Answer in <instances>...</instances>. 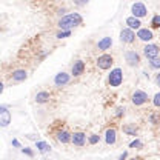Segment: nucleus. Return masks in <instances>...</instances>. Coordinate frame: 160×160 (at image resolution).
I'll return each instance as SVG.
<instances>
[{"instance_id": "18", "label": "nucleus", "mask_w": 160, "mask_h": 160, "mask_svg": "<svg viewBox=\"0 0 160 160\" xmlns=\"http://www.w3.org/2000/svg\"><path fill=\"white\" fill-rule=\"evenodd\" d=\"M51 99V94L49 92H46V91H40L36 94V102L37 103H46V102H49Z\"/></svg>"}, {"instance_id": "29", "label": "nucleus", "mask_w": 160, "mask_h": 160, "mask_svg": "<svg viewBox=\"0 0 160 160\" xmlns=\"http://www.w3.org/2000/svg\"><path fill=\"white\" fill-rule=\"evenodd\" d=\"M22 152H23V154H26V156H29V157H32V156H34V152H32L29 148H23V149H22Z\"/></svg>"}, {"instance_id": "12", "label": "nucleus", "mask_w": 160, "mask_h": 160, "mask_svg": "<svg viewBox=\"0 0 160 160\" xmlns=\"http://www.w3.org/2000/svg\"><path fill=\"white\" fill-rule=\"evenodd\" d=\"M83 72H85V62H83V60L74 62V65H72V68H71V74H72L74 77H79Z\"/></svg>"}, {"instance_id": "25", "label": "nucleus", "mask_w": 160, "mask_h": 160, "mask_svg": "<svg viewBox=\"0 0 160 160\" xmlns=\"http://www.w3.org/2000/svg\"><path fill=\"white\" fill-rule=\"evenodd\" d=\"M129 148H134V149H140V148H143V143H142L139 139H136L134 142H131Z\"/></svg>"}, {"instance_id": "26", "label": "nucleus", "mask_w": 160, "mask_h": 160, "mask_svg": "<svg viewBox=\"0 0 160 160\" xmlns=\"http://www.w3.org/2000/svg\"><path fill=\"white\" fill-rule=\"evenodd\" d=\"M71 36V31H60V32H57V39H66V37H69Z\"/></svg>"}, {"instance_id": "7", "label": "nucleus", "mask_w": 160, "mask_h": 160, "mask_svg": "<svg viewBox=\"0 0 160 160\" xmlns=\"http://www.w3.org/2000/svg\"><path fill=\"white\" fill-rule=\"evenodd\" d=\"M120 40L123 43H132L136 40V32L132 29H129V28H123L120 31Z\"/></svg>"}, {"instance_id": "24", "label": "nucleus", "mask_w": 160, "mask_h": 160, "mask_svg": "<svg viewBox=\"0 0 160 160\" xmlns=\"http://www.w3.org/2000/svg\"><path fill=\"white\" fill-rule=\"evenodd\" d=\"M151 26H152V28H160V16L159 14L152 17V20H151Z\"/></svg>"}, {"instance_id": "33", "label": "nucleus", "mask_w": 160, "mask_h": 160, "mask_svg": "<svg viewBox=\"0 0 160 160\" xmlns=\"http://www.w3.org/2000/svg\"><path fill=\"white\" fill-rule=\"evenodd\" d=\"M12 145H14V146H17V148H20V143H19V140H12Z\"/></svg>"}, {"instance_id": "3", "label": "nucleus", "mask_w": 160, "mask_h": 160, "mask_svg": "<svg viewBox=\"0 0 160 160\" xmlns=\"http://www.w3.org/2000/svg\"><path fill=\"white\" fill-rule=\"evenodd\" d=\"M112 63H114V57L111 54H102L99 59H97V66H99L100 69H103V71L109 69L112 66Z\"/></svg>"}, {"instance_id": "4", "label": "nucleus", "mask_w": 160, "mask_h": 160, "mask_svg": "<svg viewBox=\"0 0 160 160\" xmlns=\"http://www.w3.org/2000/svg\"><path fill=\"white\" fill-rule=\"evenodd\" d=\"M143 54H145V57L146 59H154V57H159L160 54V48L157 45H152V43H148V45H145V48H143Z\"/></svg>"}, {"instance_id": "11", "label": "nucleus", "mask_w": 160, "mask_h": 160, "mask_svg": "<svg viewBox=\"0 0 160 160\" xmlns=\"http://www.w3.org/2000/svg\"><path fill=\"white\" fill-rule=\"evenodd\" d=\"M137 37H139L142 42H151V40L154 39V34H152V31L148 29V28H140L139 31H137Z\"/></svg>"}, {"instance_id": "36", "label": "nucleus", "mask_w": 160, "mask_h": 160, "mask_svg": "<svg viewBox=\"0 0 160 160\" xmlns=\"http://www.w3.org/2000/svg\"><path fill=\"white\" fill-rule=\"evenodd\" d=\"M126 156H128V154H126V152H123V154L119 157V160H125V159H126Z\"/></svg>"}, {"instance_id": "28", "label": "nucleus", "mask_w": 160, "mask_h": 160, "mask_svg": "<svg viewBox=\"0 0 160 160\" xmlns=\"http://www.w3.org/2000/svg\"><path fill=\"white\" fill-rule=\"evenodd\" d=\"M152 105H154L156 108H160V92H157V94L154 96V99H152Z\"/></svg>"}, {"instance_id": "27", "label": "nucleus", "mask_w": 160, "mask_h": 160, "mask_svg": "<svg viewBox=\"0 0 160 160\" xmlns=\"http://www.w3.org/2000/svg\"><path fill=\"white\" fill-rule=\"evenodd\" d=\"M89 143H91V145H97V143H99V140H100V137L99 136H97V134H91V137H89Z\"/></svg>"}, {"instance_id": "31", "label": "nucleus", "mask_w": 160, "mask_h": 160, "mask_svg": "<svg viewBox=\"0 0 160 160\" xmlns=\"http://www.w3.org/2000/svg\"><path fill=\"white\" fill-rule=\"evenodd\" d=\"M123 114H125V108H119V109H117V112H116V116H117V117H122Z\"/></svg>"}, {"instance_id": "22", "label": "nucleus", "mask_w": 160, "mask_h": 160, "mask_svg": "<svg viewBox=\"0 0 160 160\" xmlns=\"http://www.w3.org/2000/svg\"><path fill=\"white\" fill-rule=\"evenodd\" d=\"M149 66L152 69H160V57H154V59L149 60Z\"/></svg>"}, {"instance_id": "37", "label": "nucleus", "mask_w": 160, "mask_h": 160, "mask_svg": "<svg viewBox=\"0 0 160 160\" xmlns=\"http://www.w3.org/2000/svg\"><path fill=\"white\" fill-rule=\"evenodd\" d=\"M132 160H142V159H132Z\"/></svg>"}, {"instance_id": "35", "label": "nucleus", "mask_w": 160, "mask_h": 160, "mask_svg": "<svg viewBox=\"0 0 160 160\" xmlns=\"http://www.w3.org/2000/svg\"><path fill=\"white\" fill-rule=\"evenodd\" d=\"M6 109H8V108H6V106H0V114H3V112H5V111H6Z\"/></svg>"}, {"instance_id": "17", "label": "nucleus", "mask_w": 160, "mask_h": 160, "mask_svg": "<svg viewBox=\"0 0 160 160\" xmlns=\"http://www.w3.org/2000/svg\"><path fill=\"white\" fill-rule=\"evenodd\" d=\"M57 140H59L60 143H63V145L69 143L71 142V132H68L66 129H60L59 132H57Z\"/></svg>"}, {"instance_id": "2", "label": "nucleus", "mask_w": 160, "mask_h": 160, "mask_svg": "<svg viewBox=\"0 0 160 160\" xmlns=\"http://www.w3.org/2000/svg\"><path fill=\"white\" fill-rule=\"evenodd\" d=\"M108 82H109V85L112 88H119L120 85H122V82H123V72H122V69L120 68L112 69L109 72V76H108Z\"/></svg>"}, {"instance_id": "13", "label": "nucleus", "mask_w": 160, "mask_h": 160, "mask_svg": "<svg viewBox=\"0 0 160 160\" xmlns=\"http://www.w3.org/2000/svg\"><path fill=\"white\" fill-rule=\"evenodd\" d=\"M116 140H117V131H116V128H108L106 132H105V142H106V145H114Z\"/></svg>"}, {"instance_id": "19", "label": "nucleus", "mask_w": 160, "mask_h": 160, "mask_svg": "<svg viewBox=\"0 0 160 160\" xmlns=\"http://www.w3.org/2000/svg\"><path fill=\"white\" fill-rule=\"evenodd\" d=\"M9 123H11V112L6 109L3 114H0V126L5 128V126H8Z\"/></svg>"}, {"instance_id": "30", "label": "nucleus", "mask_w": 160, "mask_h": 160, "mask_svg": "<svg viewBox=\"0 0 160 160\" xmlns=\"http://www.w3.org/2000/svg\"><path fill=\"white\" fill-rule=\"evenodd\" d=\"M88 2H89V0H74V3H76L77 6H85Z\"/></svg>"}, {"instance_id": "16", "label": "nucleus", "mask_w": 160, "mask_h": 160, "mask_svg": "<svg viewBox=\"0 0 160 160\" xmlns=\"http://www.w3.org/2000/svg\"><path fill=\"white\" fill-rule=\"evenodd\" d=\"M26 77H28V72L25 69H16L11 76V80L12 82H23V80H26Z\"/></svg>"}, {"instance_id": "15", "label": "nucleus", "mask_w": 160, "mask_h": 160, "mask_svg": "<svg viewBox=\"0 0 160 160\" xmlns=\"http://www.w3.org/2000/svg\"><path fill=\"white\" fill-rule=\"evenodd\" d=\"M111 46H112V39L111 37H103L97 43V49H100V51H108V49H111Z\"/></svg>"}, {"instance_id": "14", "label": "nucleus", "mask_w": 160, "mask_h": 160, "mask_svg": "<svg viewBox=\"0 0 160 160\" xmlns=\"http://www.w3.org/2000/svg\"><path fill=\"white\" fill-rule=\"evenodd\" d=\"M125 23L128 25V28L129 29H137L139 31L140 28H142V22H140V19H137V17H134V16H131V17H128V19L125 20Z\"/></svg>"}, {"instance_id": "9", "label": "nucleus", "mask_w": 160, "mask_h": 160, "mask_svg": "<svg viewBox=\"0 0 160 160\" xmlns=\"http://www.w3.org/2000/svg\"><path fill=\"white\" fill-rule=\"evenodd\" d=\"M71 82V76L68 74V72H59L56 77H54V85L56 86H59V88H62V86H66L68 83Z\"/></svg>"}, {"instance_id": "8", "label": "nucleus", "mask_w": 160, "mask_h": 160, "mask_svg": "<svg viewBox=\"0 0 160 160\" xmlns=\"http://www.w3.org/2000/svg\"><path fill=\"white\" fill-rule=\"evenodd\" d=\"M125 60L129 66H139L140 65V56L136 51H126L125 52Z\"/></svg>"}, {"instance_id": "21", "label": "nucleus", "mask_w": 160, "mask_h": 160, "mask_svg": "<svg viewBox=\"0 0 160 160\" xmlns=\"http://www.w3.org/2000/svg\"><path fill=\"white\" fill-rule=\"evenodd\" d=\"M36 146H37V149H39L40 152H43V154H46V152H49V151H51V146H49L46 142H37V143H36Z\"/></svg>"}, {"instance_id": "23", "label": "nucleus", "mask_w": 160, "mask_h": 160, "mask_svg": "<svg viewBox=\"0 0 160 160\" xmlns=\"http://www.w3.org/2000/svg\"><path fill=\"white\" fill-rule=\"evenodd\" d=\"M149 122H151L152 125H157L160 122V112H152V114H149Z\"/></svg>"}, {"instance_id": "34", "label": "nucleus", "mask_w": 160, "mask_h": 160, "mask_svg": "<svg viewBox=\"0 0 160 160\" xmlns=\"http://www.w3.org/2000/svg\"><path fill=\"white\" fill-rule=\"evenodd\" d=\"M3 89H5V85H3V82L0 80V94L3 92Z\"/></svg>"}, {"instance_id": "32", "label": "nucleus", "mask_w": 160, "mask_h": 160, "mask_svg": "<svg viewBox=\"0 0 160 160\" xmlns=\"http://www.w3.org/2000/svg\"><path fill=\"white\" fill-rule=\"evenodd\" d=\"M156 83H157V86H160V72L156 76Z\"/></svg>"}, {"instance_id": "5", "label": "nucleus", "mask_w": 160, "mask_h": 160, "mask_svg": "<svg viewBox=\"0 0 160 160\" xmlns=\"http://www.w3.org/2000/svg\"><path fill=\"white\" fill-rule=\"evenodd\" d=\"M131 11H132V16H134V17H137V19H142V17H145V16L148 14V9H146V6H145L142 2H136V3H132Z\"/></svg>"}, {"instance_id": "10", "label": "nucleus", "mask_w": 160, "mask_h": 160, "mask_svg": "<svg viewBox=\"0 0 160 160\" xmlns=\"http://www.w3.org/2000/svg\"><path fill=\"white\" fill-rule=\"evenodd\" d=\"M71 143L74 145V146H85V143H86V134L85 132H74V134H71Z\"/></svg>"}, {"instance_id": "6", "label": "nucleus", "mask_w": 160, "mask_h": 160, "mask_svg": "<svg viewBox=\"0 0 160 160\" xmlns=\"http://www.w3.org/2000/svg\"><path fill=\"white\" fill-rule=\"evenodd\" d=\"M131 100H132V103H134L136 106H140V105H143V103L148 102V94H146L145 91L137 89V91H134V94H132Z\"/></svg>"}, {"instance_id": "20", "label": "nucleus", "mask_w": 160, "mask_h": 160, "mask_svg": "<svg viewBox=\"0 0 160 160\" xmlns=\"http://www.w3.org/2000/svg\"><path fill=\"white\" fill-rule=\"evenodd\" d=\"M123 132H126L128 136H137V126L136 125H125Z\"/></svg>"}, {"instance_id": "1", "label": "nucleus", "mask_w": 160, "mask_h": 160, "mask_svg": "<svg viewBox=\"0 0 160 160\" xmlns=\"http://www.w3.org/2000/svg\"><path fill=\"white\" fill-rule=\"evenodd\" d=\"M83 23V17L80 16L79 12H71L68 16H63L62 19L59 20V28L62 31H71V28H76V26H80Z\"/></svg>"}]
</instances>
